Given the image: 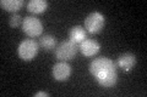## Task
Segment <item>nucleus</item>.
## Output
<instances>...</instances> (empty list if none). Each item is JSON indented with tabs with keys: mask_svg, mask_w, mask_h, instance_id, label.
I'll use <instances>...</instances> for the list:
<instances>
[{
	"mask_svg": "<svg viewBox=\"0 0 147 97\" xmlns=\"http://www.w3.org/2000/svg\"><path fill=\"white\" fill-rule=\"evenodd\" d=\"M113 59L105 56H99L90 63V73L94 80L104 89H110L117 85L118 71Z\"/></svg>",
	"mask_w": 147,
	"mask_h": 97,
	"instance_id": "f257e3e1",
	"label": "nucleus"
},
{
	"mask_svg": "<svg viewBox=\"0 0 147 97\" xmlns=\"http://www.w3.org/2000/svg\"><path fill=\"white\" fill-rule=\"evenodd\" d=\"M77 51H79V45L72 43L71 40H66L57 45V48L54 50V53H55V58L58 61L66 62V61H70V59L75 58V56L77 55Z\"/></svg>",
	"mask_w": 147,
	"mask_h": 97,
	"instance_id": "f03ea898",
	"label": "nucleus"
},
{
	"mask_svg": "<svg viewBox=\"0 0 147 97\" xmlns=\"http://www.w3.org/2000/svg\"><path fill=\"white\" fill-rule=\"evenodd\" d=\"M39 51V44L34 39H25L21 41L17 48V55L22 61L30 62L32 61Z\"/></svg>",
	"mask_w": 147,
	"mask_h": 97,
	"instance_id": "7ed1b4c3",
	"label": "nucleus"
},
{
	"mask_svg": "<svg viewBox=\"0 0 147 97\" xmlns=\"http://www.w3.org/2000/svg\"><path fill=\"white\" fill-rule=\"evenodd\" d=\"M105 26V17L98 11L91 12L85 18V29L90 34H98L103 30Z\"/></svg>",
	"mask_w": 147,
	"mask_h": 97,
	"instance_id": "20e7f679",
	"label": "nucleus"
},
{
	"mask_svg": "<svg viewBox=\"0 0 147 97\" xmlns=\"http://www.w3.org/2000/svg\"><path fill=\"white\" fill-rule=\"evenodd\" d=\"M22 32L26 35H28L30 38H37V36H40L43 33V24L39 18L34 16H27L24 18Z\"/></svg>",
	"mask_w": 147,
	"mask_h": 97,
	"instance_id": "39448f33",
	"label": "nucleus"
},
{
	"mask_svg": "<svg viewBox=\"0 0 147 97\" xmlns=\"http://www.w3.org/2000/svg\"><path fill=\"white\" fill-rule=\"evenodd\" d=\"M52 75L54 80L57 81H66L71 75V67L70 64L63 61L55 63L52 69Z\"/></svg>",
	"mask_w": 147,
	"mask_h": 97,
	"instance_id": "423d86ee",
	"label": "nucleus"
},
{
	"mask_svg": "<svg viewBox=\"0 0 147 97\" xmlns=\"http://www.w3.org/2000/svg\"><path fill=\"white\" fill-rule=\"evenodd\" d=\"M80 52L86 57H92L97 55L100 50V44L94 39H85L79 46Z\"/></svg>",
	"mask_w": 147,
	"mask_h": 97,
	"instance_id": "0eeeda50",
	"label": "nucleus"
},
{
	"mask_svg": "<svg viewBox=\"0 0 147 97\" xmlns=\"http://www.w3.org/2000/svg\"><path fill=\"white\" fill-rule=\"evenodd\" d=\"M136 61H137L136 56L132 52H125V53H121L118 57L115 64H117V67L121 68L123 71L129 72L136 66Z\"/></svg>",
	"mask_w": 147,
	"mask_h": 97,
	"instance_id": "6e6552de",
	"label": "nucleus"
},
{
	"mask_svg": "<svg viewBox=\"0 0 147 97\" xmlns=\"http://www.w3.org/2000/svg\"><path fill=\"white\" fill-rule=\"evenodd\" d=\"M26 9L27 11L33 13V15H40V13L47 11L48 1H45V0H30L26 4Z\"/></svg>",
	"mask_w": 147,
	"mask_h": 97,
	"instance_id": "1a4fd4ad",
	"label": "nucleus"
},
{
	"mask_svg": "<svg viewBox=\"0 0 147 97\" xmlns=\"http://www.w3.org/2000/svg\"><path fill=\"white\" fill-rule=\"evenodd\" d=\"M87 36V32L82 26H74L72 28L69 30V38L72 43H75L77 45H80Z\"/></svg>",
	"mask_w": 147,
	"mask_h": 97,
	"instance_id": "9d476101",
	"label": "nucleus"
},
{
	"mask_svg": "<svg viewBox=\"0 0 147 97\" xmlns=\"http://www.w3.org/2000/svg\"><path fill=\"white\" fill-rule=\"evenodd\" d=\"M39 48L45 50V51H53L57 48V38L52 34H44L40 36V39L38 41Z\"/></svg>",
	"mask_w": 147,
	"mask_h": 97,
	"instance_id": "9b49d317",
	"label": "nucleus"
},
{
	"mask_svg": "<svg viewBox=\"0 0 147 97\" xmlns=\"http://www.w3.org/2000/svg\"><path fill=\"white\" fill-rule=\"evenodd\" d=\"M24 5H25L24 0H1L0 1V6H1L3 10L12 13L17 12Z\"/></svg>",
	"mask_w": 147,
	"mask_h": 97,
	"instance_id": "f8f14e48",
	"label": "nucleus"
},
{
	"mask_svg": "<svg viewBox=\"0 0 147 97\" xmlns=\"http://www.w3.org/2000/svg\"><path fill=\"white\" fill-rule=\"evenodd\" d=\"M22 23H24V18H22L18 13H12L9 18V24H10L12 28H17V27L22 26Z\"/></svg>",
	"mask_w": 147,
	"mask_h": 97,
	"instance_id": "ddd939ff",
	"label": "nucleus"
},
{
	"mask_svg": "<svg viewBox=\"0 0 147 97\" xmlns=\"http://www.w3.org/2000/svg\"><path fill=\"white\" fill-rule=\"evenodd\" d=\"M40 96L48 97L49 94H48V92H44V91H39V92H37V94H34V97H40Z\"/></svg>",
	"mask_w": 147,
	"mask_h": 97,
	"instance_id": "4468645a",
	"label": "nucleus"
}]
</instances>
